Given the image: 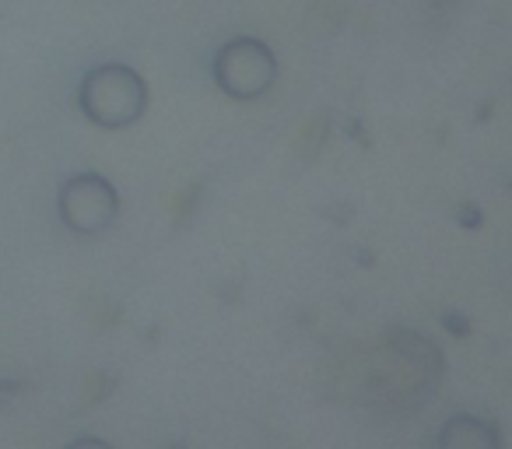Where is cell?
I'll return each instance as SVG.
<instances>
[{
    "label": "cell",
    "mask_w": 512,
    "mask_h": 449,
    "mask_svg": "<svg viewBox=\"0 0 512 449\" xmlns=\"http://www.w3.org/2000/svg\"><path fill=\"white\" fill-rule=\"evenodd\" d=\"M148 81L130 64H99L81 78L78 106L95 127L127 130L148 113Z\"/></svg>",
    "instance_id": "1"
},
{
    "label": "cell",
    "mask_w": 512,
    "mask_h": 449,
    "mask_svg": "<svg viewBox=\"0 0 512 449\" xmlns=\"http://www.w3.org/2000/svg\"><path fill=\"white\" fill-rule=\"evenodd\" d=\"M211 78L221 95L235 102H253L267 95L278 81V57L256 36H235L214 53Z\"/></svg>",
    "instance_id": "2"
},
{
    "label": "cell",
    "mask_w": 512,
    "mask_h": 449,
    "mask_svg": "<svg viewBox=\"0 0 512 449\" xmlns=\"http://www.w3.org/2000/svg\"><path fill=\"white\" fill-rule=\"evenodd\" d=\"M57 211L74 236H99L120 214V193L102 172H78L60 186Z\"/></svg>",
    "instance_id": "3"
},
{
    "label": "cell",
    "mask_w": 512,
    "mask_h": 449,
    "mask_svg": "<svg viewBox=\"0 0 512 449\" xmlns=\"http://www.w3.org/2000/svg\"><path fill=\"white\" fill-rule=\"evenodd\" d=\"M439 449H502V435L491 421L474 418V414H456L442 425L439 439H435Z\"/></svg>",
    "instance_id": "4"
},
{
    "label": "cell",
    "mask_w": 512,
    "mask_h": 449,
    "mask_svg": "<svg viewBox=\"0 0 512 449\" xmlns=\"http://www.w3.org/2000/svg\"><path fill=\"white\" fill-rule=\"evenodd\" d=\"M456 218L463 221V229H477V225L484 221V214L477 211V207H470V204H460V207H456Z\"/></svg>",
    "instance_id": "5"
},
{
    "label": "cell",
    "mask_w": 512,
    "mask_h": 449,
    "mask_svg": "<svg viewBox=\"0 0 512 449\" xmlns=\"http://www.w3.org/2000/svg\"><path fill=\"white\" fill-rule=\"evenodd\" d=\"M442 327L453 334H467V320H460V316H442Z\"/></svg>",
    "instance_id": "6"
},
{
    "label": "cell",
    "mask_w": 512,
    "mask_h": 449,
    "mask_svg": "<svg viewBox=\"0 0 512 449\" xmlns=\"http://www.w3.org/2000/svg\"><path fill=\"white\" fill-rule=\"evenodd\" d=\"M71 446H106V439H95V435H81V439H74Z\"/></svg>",
    "instance_id": "7"
}]
</instances>
